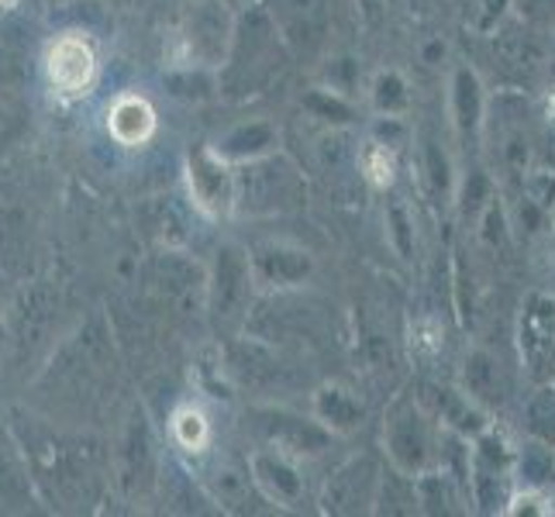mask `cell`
Masks as SVG:
<instances>
[{"mask_svg":"<svg viewBox=\"0 0 555 517\" xmlns=\"http://www.w3.org/2000/svg\"><path fill=\"white\" fill-rule=\"evenodd\" d=\"M276 14L266 4H245L232 25V42L224 52V73L218 76V87L245 90L256 80H262L273 69L276 52Z\"/></svg>","mask_w":555,"mask_h":517,"instance_id":"1","label":"cell"},{"mask_svg":"<svg viewBox=\"0 0 555 517\" xmlns=\"http://www.w3.org/2000/svg\"><path fill=\"white\" fill-rule=\"evenodd\" d=\"M304 204V180L300 172L273 156H262L256 163H242L235 169V207L238 215L248 218H273L297 210Z\"/></svg>","mask_w":555,"mask_h":517,"instance_id":"2","label":"cell"},{"mask_svg":"<svg viewBox=\"0 0 555 517\" xmlns=\"http://www.w3.org/2000/svg\"><path fill=\"white\" fill-rule=\"evenodd\" d=\"M256 290L259 283L253 273V256L242 245L224 242L215 253V266L207 273V294H204V308L210 321H215V328L218 332L242 328L248 311H253Z\"/></svg>","mask_w":555,"mask_h":517,"instance_id":"3","label":"cell"},{"mask_svg":"<svg viewBox=\"0 0 555 517\" xmlns=\"http://www.w3.org/2000/svg\"><path fill=\"white\" fill-rule=\"evenodd\" d=\"M438 438L442 428L435 425V417L425 411V404L408 393L390 408L383 421V449H387V463L400 473L417 476L421 469L435 466L438 458Z\"/></svg>","mask_w":555,"mask_h":517,"instance_id":"4","label":"cell"},{"mask_svg":"<svg viewBox=\"0 0 555 517\" xmlns=\"http://www.w3.org/2000/svg\"><path fill=\"white\" fill-rule=\"evenodd\" d=\"M253 428L262 438V445L280 449L294 458H314L332 449V431L321 425L314 414H297L291 408L262 404L253 411Z\"/></svg>","mask_w":555,"mask_h":517,"instance_id":"5","label":"cell"},{"mask_svg":"<svg viewBox=\"0 0 555 517\" xmlns=\"http://www.w3.org/2000/svg\"><path fill=\"white\" fill-rule=\"evenodd\" d=\"M114 469H118V487L128 501H142L159 487V452L152 442V428L145 411H131L121 431L118 452H114Z\"/></svg>","mask_w":555,"mask_h":517,"instance_id":"6","label":"cell"},{"mask_svg":"<svg viewBox=\"0 0 555 517\" xmlns=\"http://www.w3.org/2000/svg\"><path fill=\"white\" fill-rule=\"evenodd\" d=\"M518 352L531 383H555V297L528 294L518 314Z\"/></svg>","mask_w":555,"mask_h":517,"instance_id":"7","label":"cell"},{"mask_svg":"<svg viewBox=\"0 0 555 517\" xmlns=\"http://www.w3.org/2000/svg\"><path fill=\"white\" fill-rule=\"evenodd\" d=\"M379 473H383V463L376 455H370V452L352 455L349 463H341L328 476V483H324V493H321L324 510L328 514H373Z\"/></svg>","mask_w":555,"mask_h":517,"instance_id":"8","label":"cell"},{"mask_svg":"<svg viewBox=\"0 0 555 517\" xmlns=\"http://www.w3.org/2000/svg\"><path fill=\"white\" fill-rule=\"evenodd\" d=\"M186 186H190V201L207 218L228 215L235 207V166L224 163L210 145L190 148Z\"/></svg>","mask_w":555,"mask_h":517,"instance_id":"9","label":"cell"},{"mask_svg":"<svg viewBox=\"0 0 555 517\" xmlns=\"http://www.w3.org/2000/svg\"><path fill=\"white\" fill-rule=\"evenodd\" d=\"M245 463H248V473H253L259 493L266 496V504L300 507V501H304V473H300L294 455L262 445L256 452H248Z\"/></svg>","mask_w":555,"mask_h":517,"instance_id":"10","label":"cell"},{"mask_svg":"<svg viewBox=\"0 0 555 517\" xmlns=\"http://www.w3.org/2000/svg\"><path fill=\"white\" fill-rule=\"evenodd\" d=\"M232 8L224 0H201L190 14V28H186V46L194 55V66L215 69L224 63L228 42H232Z\"/></svg>","mask_w":555,"mask_h":517,"instance_id":"11","label":"cell"},{"mask_svg":"<svg viewBox=\"0 0 555 517\" xmlns=\"http://www.w3.org/2000/svg\"><path fill=\"white\" fill-rule=\"evenodd\" d=\"M49 80L52 87L63 93V98H80V93L90 90L93 76H98V55H93V46L83 35H63L55 38L49 49Z\"/></svg>","mask_w":555,"mask_h":517,"instance_id":"12","label":"cell"},{"mask_svg":"<svg viewBox=\"0 0 555 517\" xmlns=\"http://www.w3.org/2000/svg\"><path fill=\"white\" fill-rule=\"evenodd\" d=\"M248 256H253L256 283L270 286V290H291V286H300L314 273V259L308 248L291 242H266Z\"/></svg>","mask_w":555,"mask_h":517,"instance_id":"13","label":"cell"},{"mask_svg":"<svg viewBox=\"0 0 555 517\" xmlns=\"http://www.w3.org/2000/svg\"><path fill=\"white\" fill-rule=\"evenodd\" d=\"M421 404H425V411L435 417L438 428H446L459 438H466V442H473L476 435L487 431L493 421H490V411L480 408L476 400H469L463 390H449V387H431L425 397H417Z\"/></svg>","mask_w":555,"mask_h":517,"instance_id":"14","label":"cell"},{"mask_svg":"<svg viewBox=\"0 0 555 517\" xmlns=\"http://www.w3.org/2000/svg\"><path fill=\"white\" fill-rule=\"evenodd\" d=\"M449 114H452L459 139H466V142L480 139L483 118H487V98L473 66H455L452 83H449Z\"/></svg>","mask_w":555,"mask_h":517,"instance_id":"15","label":"cell"},{"mask_svg":"<svg viewBox=\"0 0 555 517\" xmlns=\"http://www.w3.org/2000/svg\"><path fill=\"white\" fill-rule=\"evenodd\" d=\"M210 148L232 166L256 163L262 156H273V152L280 148V131L273 121H242L235 128H228Z\"/></svg>","mask_w":555,"mask_h":517,"instance_id":"16","label":"cell"},{"mask_svg":"<svg viewBox=\"0 0 555 517\" xmlns=\"http://www.w3.org/2000/svg\"><path fill=\"white\" fill-rule=\"evenodd\" d=\"M224 373L232 376L238 387L273 390L280 379V362L259 341H235L232 349L224 352Z\"/></svg>","mask_w":555,"mask_h":517,"instance_id":"17","label":"cell"},{"mask_svg":"<svg viewBox=\"0 0 555 517\" xmlns=\"http://www.w3.org/2000/svg\"><path fill=\"white\" fill-rule=\"evenodd\" d=\"M107 131L114 135V142H121L128 148L145 145L152 135H156V111H152V104L145 98L128 93V98H118L114 107L107 111Z\"/></svg>","mask_w":555,"mask_h":517,"instance_id":"18","label":"cell"},{"mask_svg":"<svg viewBox=\"0 0 555 517\" xmlns=\"http://www.w3.org/2000/svg\"><path fill=\"white\" fill-rule=\"evenodd\" d=\"M459 390L480 408L493 411L504 400V383H501V362H496L487 349H473L459 373Z\"/></svg>","mask_w":555,"mask_h":517,"instance_id":"19","label":"cell"},{"mask_svg":"<svg viewBox=\"0 0 555 517\" xmlns=\"http://www.w3.org/2000/svg\"><path fill=\"white\" fill-rule=\"evenodd\" d=\"M311 414L332 435H352L362 425V404L352 397V390L338 387V383H324L311 397Z\"/></svg>","mask_w":555,"mask_h":517,"instance_id":"20","label":"cell"},{"mask_svg":"<svg viewBox=\"0 0 555 517\" xmlns=\"http://www.w3.org/2000/svg\"><path fill=\"white\" fill-rule=\"evenodd\" d=\"M215 501L224 507V510H256L259 501H266V496L259 493L256 480H253V473H248V463L245 466H221L215 473Z\"/></svg>","mask_w":555,"mask_h":517,"instance_id":"21","label":"cell"},{"mask_svg":"<svg viewBox=\"0 0 555 517\" xmlns=\"http://www.w3.org/2000/svg\"><path fill=\"white\" fill-rule=\"evenodd\" d=\"M373 514H417V490H414V476L400 473V469H397V466H390V463L383 466Z\"/></svg>","mask_w":555,"mask_h":517,"instance_id":"22","label":"cell"},{"mask_svg":"<svg viewBox=\"0 0 555 517\" xmlns=\"http://www.w3.org/2000/svg\"><path fill=\"white\" fill-rule=\"evenodd\" d=\"M525 428L534 442L555 449V383H534L525 404Z\"/></svg>","mask_w":555,"mask_h":517,"instance_id":"23","label":"cell"},{"mask_svg":"<svg viewBox=\"0 0 555 517\" xmlns=\"http://www.w3.org/2000/svg\"><path fill=\"white\" fill-rule=\"evenodd\" d=\"M370 101L383 114V118H400L411 107V90L408 80L397 69H379L370 87Z\"/></svg>","mask_w":555,"mask_h":517,"instance_id":"24","label":"cell"},{"mask_svg":"<svg viewBox=\"0 0 555 517\" xmlns=\"http://www.w3.org/2000/svg\"><path fill=\"white\" fill-rule=\"evenodd\" d=\"M304 111L311 114V118H318V121H328V125H335V128H346V125H352L356 121V111H352V104L341 98V93L335 90V87H311L308 93H304Z\"/></svg>","mask_w":555,"mask_h":517,"instance_id":"25","label":"cell"},{"mask_svg":"<svg viewBox=\"0 0 555 517\" xmlns=\"http://www.w3.org/2000/svg\"><path fill=\"white\" fill-rule=\"evenodd\" d=\"M166 87L173 98L180 101H207L218 93V76L210 73L207 66H186L166 76Z\"/></svg>","mask_w":555,"mask_h":517,"instance_id":"26","label":"cell"},{"mask_svg":"<svg viewBox=\"0 0 555 517\" xmlns=\"http://www.w3.org/2000/svg\"><path fill=\"white\" fill-rule=\"evenodd\" d=\"M169 428H173V438L177 445L186 449V452H204L210 445V421L201 408L186 404L173 414V421H169Z\"/></svg>","mask_w":555,"mask_h":517,"instance_id":"27","label":"cell"},{"mask_svg":"<svg viewBox=\"0 0 555 517\" xmlns=\"http://www.w3.org/2000/svg\"><path fill=\"white\" fill-rule=\"evenodd\" d=\"M359 166H362V177H366L373 186H390L393 177H397L393 145H387L383 139H370L359 152Z\"/></svg>","mask_w":555,"mask_h":517,"instance_id":"28","label":"cell"},{"mask_svg":"<svg viewBox=\"0 0 555 517\" xmlns=\"http://www.w3.org/2000/svg\"><path fill=\"white\" fill-rule=\"evenodd\" d=\"M493 197H496V183L490 180V172L473 169L463 183V190H459V210H463V218L476 221Z\"/></svg>","mask_w":555,"mask_h":517,"instance_id":"29","label":"cell"},{"mask_svg":"<svg viewBox=\"0 0 555 517\" xmlns=\"http://www.w3.org/2000/svg\"><path fill=\"white\" fill-rule=\"evenodd\" d=\"M521 201L531 204L539 215L552 218V210H555V172L552 169H528L521 177Z\"/></svg>","mask_w":555,"mask_h":517,"instance_id":"30","label":"cell"},{"mask_svg":"<svg viewBox=\"0 0 555 517\" xmlns=\"http://www.w3.org/2000/svg\"><path fill=\"white\" fill-rule=\"evenodd\" d=\"M421 156H425V177H428L431 190H435V194H449L455 180H452V163H449V156H446V148L428 139V142H425V152H421Z\"/></svg>","mask_w":555,"mask_h":517,"instance_id":"31","label":"cell"},{"mask_svg":"<svg viewBox=\"0 0 555 517\" xmlns=\"http://www.w3.org/2000/svg\"><path fill=\"white\" fill-rule=\"evenodd\" d=\"M555 507H552V496H548V490H542V487H521V490H514L511 496H507V504H504V514H511V517H525V514H552Z\"/></svg>","mask_w":555,"mask_h":517,"instance_id":"32","label":"cell"},{"mask_svg":"<svg viewBox=\"0 0 555 517\" xmlns=\"http://www.w3.org/2000/svg\"><path fill=\"white\" fill-rule=\"evenodd\" d=\"M387 221H390V235H393L397 253L404 256V259H411V253H414V232H411L408 210L400 207V204H393V207H390V215H387Z\"/></svg>","mask_w":555,"mask_h":517,"instance_id":"33","label":"cell"},{"mask_svg":"<svg viewBox=\"0 0 555 517\" xmlns=\"http://www.w3.org/2000/svg\"><path fill=\"white\" fill-rule=\"evenodd\" d=\"M504 8H507V0H480L476 4V17H473V28L476 31H493L496 28V22H501V14H504Z\"/></svg>","mask_w":555,"mask_h":517,"instance_id":"34","label":"cell"},{"mask_svg":"<svg viewBox=\"0 0 555 517\" xmlns=\"http://www.w3.org/2000/svg\"><path fill=\"white\" fill-rule=\"evenodd\" d=\"M383 8H387V0H359V14L370 28H376L383 22Z\"/></svg>","mask_w":555,"mask_h":517,"instance_id":"35","label":"cell"},{"mask_svg":"<svg viewBox=\"0 0 555 517\" xmlns=\"http://www.w3.org/2000/svg\"><path fill=\"white\" fill-rule=\"evenodd\" d=\"M224 4H228V8H245L248 0H224Z\"/></svg>","mask_w":555,"mask_h":517,"instance_id":"36","label":"cell"},{"mask_svg":"<svg viewBox=\"0 0 555 517\" xmlns=\"http://www.w3.org/2000/svg\"><path fill=\"white\" fill-rule=\"evenodd\" d=\"M17 4V0H0V8H14Z\"/></svg>","mask_w":555,"mask_h":517,"instance_id":"37","label":"cell"}]
</instances>
